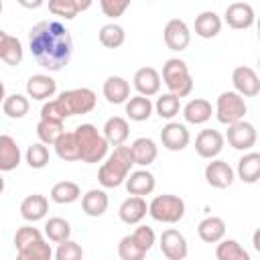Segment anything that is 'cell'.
I'll return each mask as SVG.
<instances>
[{"mask_svg":"<svg viewBox=\"0 0 260 260\" xmlns=\"http://www.w3.org/2000/svg\"><path fill=\"white\" fill-rule=\"evenodd\" d=\"M28 49L41 67L59 71L71 61L73 39L59 20H41L28 32Z\"/></svg>","mask_w":260,"mask_h":260,"instance_id":"6da1fadb","label":"cell"},{"mask_svg":"<svg viewBox=\"0 0 260 260\" xmlns=\"http://www.w3.org/2000/svg\"><path fill=\"white\" fill-rule=\"evenodd\" d=\"M134 160H132V154H130V148L128 146H116L112 154H108L106 162L100 167L98 171V181L104 189H116L120 187L126 177L132 173Z\"/></svg>","mask_w":260,"mask_h":260,"instance_id":"7a4b0ae2","label":"cell"},{"mask_svg":"<svg viewBox=\"0 0 260 260\" xmlns=\"http://www.w3.org/2000/svg\"><path fill=\"white\" fill-rule=\"evenodd\" d=\"M77 144H79V160L93 165V162H102L108 156V148L110 144L106 142V138L102 136V132L93 126V124H81L73 130Z\"/></svg>","mask_w":260,"mask_h":260,"instance_id":"3957f363","label":"cell"},{"mask_svg":"<svg viewBox=\"0 0 260 260\" xmlns=\"http://www.w3.org/2000/svg\"><path fill=\"white\" fill-rule=\"evenodd\" d=\"M162 81H165L169 93L177 95L179 100L193 91V77L189 73V67L179 57H173V59L165 61V65H162Z\"/></svg>","mask_w":260,"mask_h":260,"instance_id":"277c9868","label":"cell"},{"mask_svg":"<svg viewBox=\"0 0 260 260\" xmlns=\"http://www.w3.org/2000/svg\"><path fill=\"white\" fill-rule=\"evenodd\" d=\"M55 100L61 106L65 118L79 116V114H89L95 108V102H98L93 89H89V87H75V89L61 91L59 98H55Z\"/></svg>","mask_w":260,"mask_h":260,"instance_id":"5b68a950","label":"cell"},{"mask_svg":"<svg viewBox=\"0 0 260 260\" xmlns=\"http://www.w3.org/2000/svg\"><path fill=\"white\" fill-rule=\"evenodd\" d=\"M148 215L160 223H177L185 215V201L179 195H156L148 203Z\"/></svg>","mask_w":260,"mask_h":260,"instance_id":"8992f818","label":"cell"},{"mask_svg":"<svg viewBox=\"0 0 260 260\" xmlns=\"http://www.w3.org/2000/svg\"><path fill=\"white\" fill-rule=\"evenodd\" d=\"M246 112H248V106H246V100L242 95H238L236 91L219 93V98L215 102V118L219 124L232 126L236 122H242Z\"/></svg>","mask_w":260,"mask_h":260,"instance_id":"52a82bcc","label":"cell"},{"mask_svg":"<svg viewBox=\"0 0 260 260\" xmlns=\"http://www.w3.org/2000/svg\"><path fill=\"white\" fill-rule=\"evenodd\" d=\"M232 83L234 91L242 98H256L260 93V77L248 65H240L232 71Z\"/></svg>","mask_w":260,"mask_h":260,"instance_id":"ba28073f","label":"cell"},{"mask_svg":"<svg viewBox=\"0 0 260 260\" xmlns=\"http://www.w3.org/2000/svg\"><path fill=\"white\" fill-rule=\"evenodd\" d=\"M223 140H228V144L236 150H250L256 144L258 134H256L254 124L242 120V122H236V124L228 126V132H225Z\"/></svg>","mask_w":260,"mask_h":260,"instance_id":"9c48e42d","label":"cell"},{"mask_svg":"<svg viewBox=\"0 0 260 260\" xmlns=\"http://www.w3.org/2000/svg\"><path fill=\"white\" fill-rule=\"evenodd\" d=\"M162 37H165V45L171 49V51H185L191 43V30L187 26L185 20L181 18H171L167 24H165V30H162Z\"/></svg>","mask_w":260,"mask_h":260,"instance_id":"30bf717a","label":"cell"},{"mask_svg":"<svg viewBox=\"0 0 260 260\" xmlns=\"http://www.w3.org/2000/svg\"><path fill=\"white\" fill-rule=\"evenodd\" d=\"M160 252L167 260H185L189 252L185 236L175 228L165 230L160 234Z\"/></svg>","mask_w":260,"mask_h":260,"instance_id":"8fae6325","label":"cell"},{"mask_svg":"<svg viewBox=\"0 0 260 260\" xmlns=\"http://www.w3.org/2000/svg\"><path fill=\"white\" fill-rule=\"evenodd\" d=\"M223 134L219 130H213V128H205L201 130L197 136H195V150L201 158H209L213 160L221 148H223Z\"/></svg>","mask_w":260,"mask_h":260,"instance_id":"7c38bea8","label":"cell"},{"mask_svg":"<svg viewBox=\"0 0 260 260\" xmlns=\"http://www.w3.org/2000/svg\"><path fill=\"white\" fill-rule=\"evenodd\" d=\"M189 140H191V134H189V130H187L185 124L169 122L160 130V142H162V146L167 150H173V152L183 150V148H187Z\"/></svg>","mask_w":260,"mask_h":260,"instance_id":"4fadbf2b","label":"cell"},{"mask_svg":"<svg viewBox=\"0 0 260 260\" xmlns=\"http://www.w3.org/2000/svg\"><path fill=\"white\" fill-rule=\"evenodd\" d=\"M234 179H236V173H234V169L225 160L213 158L211 162H207V167H205V181L211 187H215V189H228V187H232Z\"/></svg>","mask_w":260,"mask_h":260,"instance_id":"5bb4252c","label":"cell"},{"mask_svg":"<svg viewBox=\"0 0 260 260\" xmlns=\"http://www.w3.org/2000/svg\"><path fill=\"white\" fill-rule=\"evenodd\" d=\"M134 89L138 91V95L142 98H152L160 91V73L154 69V67H140L136 73H134Z\"/></svg>","mask_w":260,"mask_h":260,"instance_id":"9a60e30c","label":"cell"},{"mask_svg":"<svg viewBox=\"0 0 260 260\" xmlns=\"http://www.w3.org/2000/svg\"><path fill=\"white\" fill-rule=\"evenodd\" d=\"M228 26L236 28V30H246L254 24V8L248 2H232L225 8L223 14Z\"/></svg>","mask_w":260,"mask_h":260,"instance_id":"2e32d148","label":"cell"},{"mask_svg":"<svg viewBox=\"0 0 260 260\" xmlns=\"http://www.w3.org/2000/svg\"><path fill=\"white\" fill-rule=\"evenodd\" d=\"M124 185H126V191H128L130 195H134V197H144V195H150V193L154 191L156 179H154V175H152L150 171L140 169V171H132V173L126 177Z\"/></svg>","mask_w":260,"mask_h":260,"instance_id":"e0dca14e","label":"cell"},{"mask_svg":"<svg viewBox=\"0 0 260 260\" xmlns=\"http://www.w3.org/2000/svg\"><path fill=\"white\" fill-rule=\"evenodd\" d=\"M146 213H148V203H146L144 197H134V195H130V197L124 199V201L120 203V207H118L120 219H122L124 223H128V225L140 223V221L146 217Z\"/></svg>","mask_w":260,"mask_h":260,"instance_id":"ac0fdd59","label":"cell"},{"mask_svg":"<svg viewBox=\"0 0 260 260\" xmlns=\"http://www.w3.org/2000/svg\"><path fill=\"white\" fill-rule=\"evenodd\" d=\"M55 91H57V81L51 75L37 73V75H30L26 79V95L32 98V100L45 102V100L53 98Z\"/></svg>","mask_w":260,"mask_h":260,"instance_id":"d6986e66","label":"cell"},{"mask_svg":"<svg viewBox=\"0 0 260 260\" xmlns=\"http://www.w3.org/2000/svg\"><path fill=\"white\" fill-rule=\"evenodd\" d=\"M102 136L106 138L108 144H112V146H122V144L128 140V136H130L128 120L122 118V116H112V118H108L106 124H104Z\"/></svg>","mask_w":260,"mask_h":260,"instance_id":"ffe728a7","label":"cell"},{"mask_svg":"<svg viewBox=\"0 0 260 260\" xmlns=\"http://www.w3.org/2000/svg\"><path fill=\"white\" fill-rule=\"evenodd\" d=\"M20 146L8 134H0V173H10L20 165Z\"/></svg>","mask_w":260,"mask_h":260,"instance_id":"44dd1931","label":"cell"},{"mask_svg":"<svg viewBox=\"0 0 260 260\" xmlns=\"http://www.w3.org/2000/svg\"><path fill=\"white\" fill-rule=\"evenodd\" d=\"M128 148H130V154H132L134 165H140V167L152 165L156 160V156H158V146L154 144L152 138H146V136L136 138L132 142V146H128Z\"/></svg>","mask_w":260,"mask_h":260,"instance_id":"7402d4cb","label":"cell"},{"mask_svg":"<svg viewBox=\"0 0 260 260\" xmlns=\"http://www.w3.org/2000/svg\"><path fill=\"white\" fill-rule=\"evenodd\" d=\"M49 211V201L45 195H39V193H32L28 197L22 199L20 203V215L22 219L35 223V221H41Z\"/></svg>","mask_w":260,"mask_h":260,"instance_id":"603a6c76","label":"cell"},{"mask_svg":"<svg viewBox=\"0 0 260 260\" xmlns=\"http://www.w3.org/2000/svg\"><path fill=\"white\" fill-rule=\"evenodd\" d=\"M104 98L110 102V104H126L128 98H130V83L120 77V75H110L106 81H104Z\"/></svg>","mask_w":260,"mask_h":260,"instance_id":"cb8c5ba5","label":"cell"},{"mask_svg":"<svg viewBox=\"0 0 260 260\" xmlns=\"http://www.w3.org/2000/svg\"><path fill=\"white\" fill-rule=\"evenodd\" d=\"M108 205H110V199L106 195L104 189H89L83 197H81V209L85 215L89 217H100L108 211Z\"/></svg>","mask_w":260,"mask_h":260,"instance_id":"d4e9b609","label":"cell"},{"mask_svg":"<svg viewBox=\"0 0 260 260\" xmlns=\"http://www.w3.org/2000/svg\"><path fill=\"white\" fill-rule=\"evenodd\" d=\"M197 234L205 244H217L225 236V221L221 217H217V215H209V217L199 221Z\"/></svg>","mask_w":260,"mask_h":260,"instance_id":"484cf974","label":"cell"},{"mask_svg":"<svg viewBox=\"0 0 260 260\" xmlns=\"http://www.w3.org/2000/svg\"><path fill=\"white\" fill-rule=\"evenodd\" d=\"M221 30V18L213 10H203L195 18V35L201 39H215Z\"/></svg>","mask_w":260,"mask_h":260,"instance_id":"4316f807","label":"cell"},{"mask_svg":"<svg viewBox=\"0 0 260 260\" xmlns=\"http://www.w3.org/2000/svg\"><path fill=\"white\" fill-rule=\"evenodd\" d=\"M211 114H213L211 104L203 98H195V100L187 102L183 108V118L189 124H205L211 118Z\"/></svg>","mask_w":260,"mask_h":260,"instance_id":"83f0119b","label":"cell"},{"mask_svg":"<svg viewBox=\"0 0 260 260\" xmlns=\"http://www.w3.org/2000/svg\"><path fill=\"white\" fill-rule=\"evenodd\" d=\"M91 6L89 0H51L49 2V12H53L55 16H63L65 20H71L77 16V12L87 10Z\"/></svg>","mask_w":260,"mask_h":260,"instance_id":"f1b7e54d","label":"cell"},{"mask_svg":"<svg viewBox=\"0 0 260 260\" xmlns=\"http://www.w3.org/2000/svg\"><path fill=\"white\" fill-rule=\"evenodd\" d=\"M240 181L244 183H256L260 177V154L258 152H246L240 160H238V169H236Z\"/></svg>","mask_w":260,"mask_h":260,"instance_id":"f546056e","label":"cell"},{"mask_svg":"<svg viewBox=\"0 0 260 260\" xmlns=\"http://www.w3.org/2000/svg\"><path fill=\"white\" fill-rule=\"evenodd\" d=\"M81 197V189L73 181H59L51 189V199L59 205H69Z\"/></svg>","mask_w":260,"mask_h":260,"instance_id":"4dcf8cb0","label":"cell"},{"mask_svg":"<svg viewBox=\"0 0 260 260\" xmlns=\"http://www.w3.org/2000/svg\"><path fill=\"white\" fill-rule=\"evenodd\" d=\"M152 102L150 98H142V95H134V98H128L126 102V116L132 120V122H144L150 118L152 114Z\"/></svg>","mask_w":260,"mask_h":260,"instance_id":"1f68e13d","label":"cell"},{"mask_svg":"<svg viewBox=\"0 0 260 260\" xmlns=\"http://www.w3.org/2000/svg\"><path fill=\"white\" fill-rule=\"evenodd\" d=\"M53 146L61 160H67V162L79 160V144H77V138L73 132H63Z\"/></svg>","mask_w":260,"mask_h":260,"instance_id":"d6a6232c","label":"cell"},{"mask_svg":"<svg viewBox=\"0 0 260 260\" xmlns=\"http://www.w3.org/2000/svg\"><path fill=\"white\" fill-rule=\"evenodd\" d=\"M98 39H100V43H102L104 47H108V49H118V47L124 45L126 32H124V28H122L120 24L108 22V24H104V26L100 28Z\"/></svg>","mask_w":260,"mask_h":260,"instance_id":"836d02e7","label":"cell"},{"mask_svg":"<svg viewBox=\"0 0 260 260\" xmlns=\"http://www.w3.org/2000/svg\"><path fill=\"white\" fill-rule=\"evenodd\" d=\"M215 258L217 260H252L250 254L236 240H221V242H217Z\"/></svg>","mask_w":260,"mask_h":260,"instance_id":"e575fe53","label":"cell"},{"mask_svg":"<svg viewBox=\"0 0 260 260\" xmlns=\"http://www.w3.org/2000/svg\"><path fill=\"white\" fill-rule=\"evenodd\" d=\"M28 98L22 95V93H12V95H6V100L2 102V110L8 118H14V120H20L28 114Z\"/></svg>","mask_w":260,"mask_h":260,"instance_id":"d590c367","label":"cell"},{"mask_svg":"<svg viewBox=\"0 0 260 260\" xmlns=\"http://www.w3.org/2000/svg\"><path fill=\"white\" fill-rule=\"evenodd\" d=\"M63 132H65L63 122H57V120H39V124H37V136H39L41 144H45V146H49V144L53 146Z\"/></svg>","mask_w":260,"mask_h":260,"instance_id":"8d00e7d4","label":"cell"},{"mask_svg":"<svg viewBox=\"0 0 260 260\" xmlns=\"http://www.w3.org/2000/svg\"><path fill=\"white\" fill-rule=\"evenodd\" d=\"M45 236H47L51 242L61 244V242H65V240H71V225H69V221L63 219V217H51V219H47V223H45Z\"/></svg>","mask_w":260,"mask_h":260,"instance_id":"74e56055","label":"cell"},{"mask_svg":"<svg viewBox=\"0 0 260 260\" xmlns=\"http://www.w3.org/2000/svg\"><path fill=\"white\" fill-rule=\"evenodd\" d=\"M53 256V250H51V244L43 240L22 248V250H16V260H51Z\"/></svg>","mask_w":260,"mask_h":260,"instance_id":"f35d334b","label":"cell"},{"mask_svg":"<svg viewBox=\"0 0 260 260\" xmlns=\"http://www.w3.org/2000/svg\"><path fill=\"white\" fill-rule=\"evenodd\" d=\"M152 108L162 120H173L181 110V100L173 93H162L156 98V104H152Z\"/></svg>","mask_w":260,"mask_h":260,"instance_id":"ab89813d","label":"cell"},{"mask_svg":"<svg viewBox=\"0 0 260 260\" xmlns=\"http://www.w3.org/2000/svg\"><path fill=\"white\" fill-rule=\"evenodd\" d=\"M0 59L4 61V63H8V65H12V67H16V65H20V61H22V43L16 39V37H12V35H8V39H6V43H4V47H2V53H0Z\"/></svg>","mask_w":260,"mask_h":260,"instance_id":"60d3db41","label":"cell"},{"mask_svg":"<svg viewBox=\"0 0 260 260\" xmlns=\"http://www.w3.org/2000/svg\"><path fill=\"white\" fill-rule=\"evenodd\" d=\"M118 256L120 260H144L146 252L134 242L132 236H124L118 244Z\"/></svg>","mask_w":260,"mask_h":260,"instance_id":"b9f144b4","label":"cell"},{"mask_svg":"<svg viewBox=\"0 0 260 260\" xmlns=\"http://www.w3.org/2000/svg\"><path fill=\"white\" fill-rule=\"evenodd\" d=\"M26 162L30 169H45L49 165V148L41 142H35L26 148Z\"/></svg>","mask_w":260,"mask_h":260,"instance_id":"7bdbcfd3","label":"cell"},{"mask_svg":"<svg viewBox=\"0 0 260 260\" xmlns=\"http://www.w3.org/2000/svg\"><path fill=\"white\" fill-rule=\"evenodd\" d=\"M39 240H43V234H41L37 228H32V225H22V228H18L16 234H14V248H16V250H22V248H26V246H30V244H35V242H39Z\"/></svg>","mask_w":260,"mask_h":260,"instance_id":"ee69618b","label":"cell"},{"mask_svg":"<svg viewBox=\"0 0 260 260\" xmlns=\"http://www.w3.org/2000/svg\"><path fill=\"white\" fill-rule=\"evenodd\" d=\"M55 260H83V250L77 242L65 240L55 250Z\"/></svg>","mask_w":260,"mask_h":260,"instance_id":"f6af8a7d","label":"cell"},{"mask_svg":"<svg viewBox=\"0 0 260 260\" xmlns=\"http://www.w3.org/2000/svg\"><path fill=\"white\" fill-rule=\"evenodd\" d=\"M130 236L134 238V242H136L144 252H148V250L154 246V240H156L154 230H152V228H148V225H138Z\"/></svg>","mask_w":260,"mask_h":260,"instance_id":"bcb514c9","label":"cell"},{"mask_svg":"<svg viewBox=\"0 0 260 260\" xmlns=\"http://www.w3.org/2000/svg\"><path fill=\"white\" fill-rule=\"evenodd\" d=\"M128 6H130L128 0H102V2H100L102 12H104L106 16H110V18L122 16V14L128 10Z\"/></svg>","mask_w":260,"mask_h":260,"instance_id":"7dc6e473","label":"cell"},{"mask_svg":"<svg viewBox=\"0 0 260 260\" xmlns=\"http://www.w3.org/2000/svg\"><path fill=\"white\" fill-rule=\"evenodd\" d=\"M6 39H8V32H4V30L0 28V53H2V47H4V43H6Z\"/></svg>","mask_w":260,"mask_h":260,"instance_id":"c3c4849f","label":"cell"},{"mask_svg":"<svg viewBox=\"0 0 260 260\" xmlns=\"http://www.w3.org/2000/svg\"><path fill=\"white\" fill-rule=\"evenodd\" d=\"M6 100V87H4V83L0 81V104Z\"/></svg>","mask_w":260,"mask_h":260,"instance_id":"681fc988","label":"cell"},{"mask_svg":"<svg viewBox=\"0 0 260 260\" xmlns=\"http://www.w3.org/2000/svg\"><path fill=\"white\" fill-rule=\"evenodd\" d=\"M4 191V179H2V175H0V193Z\"/></svg>","mask_w":260,"mask_h":260,"instance_id":"f907efd6","label":"cell"},{"mask_svg":"<svg viewBox=\"0 0 260 260\" xmlns=\"http://www.w3.org/2000/svg\"><path fill=\"white\" fill-rule=\"evenodd\" d=\"M2 8H4V6H2V2H0V14H2Z\"/></svg>","mask_w":260,"mask_h":260,"instance_id":"816d5d0a","label":"cell"}]
</instances>
